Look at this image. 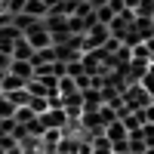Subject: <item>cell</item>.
I'll return each instance as SVG.
<instances>
[{"label": "cell", "instance_id": "obj_1", "mask_svg": "<svg viewBox=\"0 0 154 154\" xmlns=\"http://www.w3.org/2000/svg\"><path fill=\"white\" fill-rule=\"evenodd\" d=\"M114 37V31H111V25H93L86 34H83V53H93V49H105V43Z\"/></svg>", "mask_w": 154, "mask_h": 154}, {"label": "cell", "instance_id": "obj_2", "mask_svg": "<svg viewBox=\"0 0 154 154\" xmlns=\"http://www.w3.org/2000/svg\"><path fill=\"white\" fill-rule=\"evenodd\" d=\"M25 40H28V43L37 49V53H40V49H49V46H53V34L46 31V25H43V22H37L34 28L25 31Z\"/></svg>", "mask_w": 154, "mask_h": 154}, {"label": "cell", "instance_id": "obj_3", "mask_svg": "<svg viewBox=\"0 0 154 154\" xmlns=\"http://www.w3.org/2000/svg\"><path fill=\"white\" fill-rule=\"evenodd\" d=\"M80 148H83V139H80V136H71V133L62 136V142L56 145L59 154H80Z\"/></svg>", "mask_w": 154, "mask_h": 154}, {"label": "cell", "instance_id": "obj_4", "mask_svg": "<svg viewBox=\"0 0 154 154\" xmlns=\"http://www.w3.org/2000/svg\"><path fill=\"white\" fill-rule=\"evenodd\" d=\"M105 136L111 139L114 145H117V142H126V139H130V130H126V123H123V120H114V123L105 126Z\"/></svg>", "mask_w": 154, "mask_h": 154}, {"label": "cell", "instance_id": "obj_5", "mask_svg": "<svg viewBox=\"0 0 154 154\" xmlns=\"http://www.w3.org/2000/svg\"><path fill=\"white\" fill-rule=\"evenodd\" d=\"M43 25H46V31H49V34H71V31H68V19H65V16H46Z\"/></svg>", "mask_w": 154, "mask_h": 154}, {"label": "cell", "instance_id": "obj_6", "mask_svg": "<svg viewBox=\"0 0 154 154\" xmlns=\"http://www.w3.org/2000/svg\"><path fill=\"white\" fill-rule=\"evenodd\" d=\"M34 53H37V49H34L28 40H25V34H22V40L16 43V49H12V59H16V62H31Z\"/></svg>", "mask_w": 154, "mask_h": 154}, {"label": "cell", "instance_id": "obj_7", "mask_svg": "<svg viewBox=\"0 0 154 154\" xmlns=\"http://www.w3.org/2000/svg\"><path fill=\"white\" fill-rule=\"evenodd\" d=\"M16 77H22V80H34L37 77V68H34V62H12V68H9Z\"/></svg>", "mask_w": 154, "mask_h": 154}, {"label": "cell", "instance_id": "obj_8", "mask_svg": "<svg viewBox=\"0 0 154 154\" xmlns=\"http://www.w3.org/2000/svg\"><path fill=\"white\" fill-rule=\"evenodd\" d=\"M37 22H43V19H34L31 12H12V25H16V28H19L22 34L28 31V28H34Z\"/></svg>", "mask_w": 154, "mask_h": 154}, {"label": "cell", "instance_id": "obj_9", "mask_svg": "<svg viewBox=\"0 0 154 154\" xmlns=\"http://www.w3.org/2000/svg\"><path fill=\"white\" fill-rule=\"evenodd\" d=\"M3 96L12 102V105H16V111H19V108H28V105H31V99H34L28 89H12V93H3Z\"/></svg>", "mask_w": 154, "mask_h": 154}, {"label": "cell", "instance_id": "obj_10", "mask_svg": "<svg viewBox=\"0 0 154 154\" xmlns=\"http://www.w3.org/2000/svg\"><path fill=\"white\" fill-rule=\"evenodd\" d=\"M117 16H120V12L114 9L111 3H108V6H102V9H96V19H99L102 25H114V19H117Z\"/></svg>", "mask_w": 154, "mask_h": 154}, {"label": "cell", "instance_id": "obj_11", "mask_svg": "<svg viewBox=\"0 0 154 154\" xmlns=\"http://www.w3.org/2000/svg\"><path fill=\"white\" fill-rule=\"evenodd\" d=\"M12 89H28V80H22V77H16V74H6V80H3V93H12Z\"/></svg>", "mask_w": 154, "mask_h": 154}, {"label": "cell", "instance_id": "obj_12", "mask_svg": "<svg viewBox=\"0 0 154 154\" xmlns=\"http://www.w3.org/2000/svg\"><path fill=\"white\" fill-rule=\"evenodd\" d=\"M12 117H16V105L0 93V120H12Z\"/></svg>", "mask_w": 154, "mask_h": 154}, {"label": "cell", "instance_id": "obj_13", "mask_svg": "<svg viewBox=\"0 0 154 154\" xmlns=\"http://www.w3.org/2000/svg\"><path fill=\"white\" fill-rule=\"evenodd\" d=\"M59 93H62V96L80 93V89H77V80H74V77H62V80H59Z\"/></svg>", "mask_w": 154, "mask_h": 154}, {"label": "cell", "instance_id": "obj_14", "mask_svg": "<svg viewBox=\"0 0 154 154\" xmlns=\"http://www.w3.org/2000/svg\"><path fill=\"white\" fill-rule=\"evenodd\" d=\"M37 120V111H31V108H19L16 111V123H25V126H28V123H34Z\"/></svg>", "mask_w": 154, "mask_h": 154}, {"label": "cell", "instance_id": "obj_15", "mask_svg": "<svg viewBox=\"0 0 154 154\" xmlns=\"http://www.w3.org/2000/svg\"><path fill=\"white\" fill-rule=\"evenodd\" d=\"M28 108H31V111H37V117H43V114L49 111V99H37V96H34Z\"/></svg>", "mask_w": 154, "mask_h": 154}, {"label": "cell", "instance_id": "obj_16", "mask_svg": "<svg viewBox=\"0 0 154 154\" xmlns=\"http://www.w3.org/2000/svg\"><path fill=\"white\" fill-rule=\"evenodd\" d=\"M12 62H16V59H12V53H3V49H0V71H9Z\"/></svg>", "mask_w": 154, "mask_h": 154}, {"label": "cell", "instance_id": "obj_17", "mask_svg": "<svg viewBox=\"0 0 154 154\" xmlns=\"http://www.w3.org/2000/svg\"><path fill=\"white\" fill-rule=\"evenodd\" d=\"M6 74H9V71H0V89H3V80H6Z\"/></svg>", "mask_w": 154, "mask_h": 154}]
</instances>
